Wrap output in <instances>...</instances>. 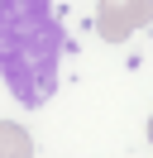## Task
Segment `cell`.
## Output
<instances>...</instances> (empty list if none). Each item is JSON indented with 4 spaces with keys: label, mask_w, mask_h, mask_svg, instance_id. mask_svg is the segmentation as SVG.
I'll list each match as a JSON object with an SVG mask.
<instances>
[{
    "label": "cell",
    "mask_w": 153,
    "mask_h": 158,
    "mask_svg": "<svg viewBox=\"0 0 153 158\" xmlns=\"http://www.w3.org/2000/svg\"><path fill=\"white\" fill-rule=\"evenodd\" d=\"M148 144H153V120H148Z\"/></svg>",
    "instance_id": "277c9868"
},
{
    "label": "cell",
    "mask_w": 153,
    "mask_h": 158,
    "mask_svg": "<svg viewBox=\"0 0 153 158\" xmlns=\"http://www.w3.org/2000/svg\"><path fill=\"white\" fill-rule=\"evenodd\" d=\"M57 24L48 0H0V72L24 106H43L57 86Z\"/></svg>",
    "instance_id": "6da1fadb"
},
{
    "label": "cell",
    "mask_w": 153,
    "mask_h": 158,
    "mask_svg": "<svg viewBox=\"0 0 153 158\" xmlns=\"http://www.w3.org/2000/svg\"><path fill=\"white\" fill-rule=\"evenodd\" d=\"M0 158H34V139H29L24 125L0 120Z\"/></svg>",
    "instance_id": "3957f363"
},
{
    "label": "cell",
    "mask_w": 153,
    "mask_h": 158,
    "mask_svg": "<svg viewBox=\"0 0 153 158\" xmlns=\"http://www.w3.org/2000/svg\"><path fill=\"white\" fill-rule=\"evenodd\" d=\"M153 19V0H101L96 10V34L105 43H124Z\"/></svg>",
    "instance_id": "7a4b0ae2"
}]
</instances>
